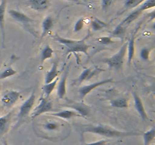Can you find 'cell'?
I'll return each mask as SVG.
<instances>
[{"label": "cell", "instance_id": "cell-35", "mask_svg": "<svg viewBox=\"0 0 155 145\" xmlns=\"http://www.w3.org/2000/svg\"><path fill=\"white\" fill-rule=\"evenodd\" d=\"M107 140H98V141L86 143V144L84 145H107Z\"/></svg>", "mask_w": 155, "mask_h": 145}, {"label": "cell", "instance_id": "cell-1", "mask_svg": "<svg viewBox=\"0 0 155 145\" xmlns=\"http://www.w3.org/2000/svg\"><path fill=\"white\" fill-rule=\"evenodd\" d=\"M33 128L38 137L56 141L64 140L71 133V125L67 121L46 113L33 119Z\"/></svg>", "mask_w": 155, "mask_h": 145}, {"label": "cell", "instance_id": "cell-12", "mask_svg": "<svg viewBox=\"0 0 155 145\" xmlns=\"http://www.w3.org/2000/svg\"><path fill=\"white\" fill-rule=\"evenodd\" d=\"M8 0L0 1V32L2 40V47L5 48V13Z\"/></svg>", "mask_w": 155, "mask_h": 145}, {"label": "cell", "instance_id": "cell-31", "mask_svg": "<svg viewBox=\"0 0 155 145\" xmlns=\"http://www.w3.org/2000/svg\"><path fill=\"white\" fill-rule=\"evenodd\" d=\"M96 40L98 43L103 45H108L116 42V41L114 40L110 36H101V37L98 38Z\"/></svg>", "mask_w": 155, "mask_h": 145}, {"label": "cell", "instance_id": "cell-15", "mask_svg": "<svg viewBox=\"0 0 155 145\" xmlns=\"http://www.w3.org/2000/svg\"><path fill=\"white\" fill-rule=\"evenodd\" d=\"M46 114L50 115V116H55V117L60 118V119H64V120H68V119H72L75 117H81L77 112L74 110H63L58 112H51V113H48Z\"/></svg>", "mask_w": 155, "mask_h": 145}, {"label": "cell", "instance_id": "cell-3", "mask_svg": "<svg viewBox=\"0 0 155 145\" xmlns=\"http://www.w3.org/2000/svg\"><path fill=\"white\" fill-rule=\"evenodd\" d=\"M89 36V34L83 39L80 40H74V39H66V38H63L61 36H59L58 34H54L51 36V39L53 40L56 41V42H59L60 44L64 45L66 47V54H69L70 53H83L85 55L89 57V51L90 45H87L86 42V39Z\"/></svg>", "mask_w": 155, "mask_h": 145}, {"label": "cell", "instance_id": "cell-9", "mask_svg": "<svg viewBox=\"0 0 155 145\" xmlns=\"http://www.w3.org/2000/svg\"><path fill=\"white\" fill-rule=\"evenodd\" d=\"M21 94V92L15 90L5 91L1 98L2 104L6 108H11L18 101Z\"/></svg>", "mask_w": 155, "mask_h": 145}, {"label": "cell", "instance_id": "cell-5", "mask_svg": "<svg viewBox=\"0 0 155 145\" xmlns=\"http://www.w3.org/2000/svg\"><path fill=\"white\" fill-rule=\"evenodd\" d=\"M35 103H36V94H35V92H33L31 95H30V97L20 107L19 112H18V114L17 126L20 125L21 122L24 121L26 118L30 116L35 105Z\"/></svg>", "mask_w": 155, "mask_h": 145}, {"label": "cell", "instance_id": "cell-14", "mask_svg": "<svg viewBox=\"0 0 155 145\" xmlns=\"http://www.w3.org/2000/svg\"><path fill=\"white\" fill-rule=\"evenodd\" d=\"M133 100H134V104L135 107H136V110H137V112L139 113V116H141L142 120L145 121L147 119H148V114H147L146 110H145V106L143 104V101H142V100L139 97V94L136 92H135V91H133Z\"/></svg>", "mask_w": 155, "mask_h": 145}, {"label": "cell", "instance_id": "cell-29", "mask_svg": "<svg viewBox=\"0 0 155 145\" xmlns=\"http://www.w3.org/2000/svg\"><path fill=\"white\" fill-rule=\"evenodd\" d=\"M145 0H126L124 2V8L125 9L135 8L137 6H139L141 4L145 2Z\"/></svg>", "mask_w": 155, "mask_h": 145}, {"label": "cell", "instance_id": "cell-16", "mask_svg": "<svg viewBox=\"0 0 155 145\" xmlns=\"http://www.w3.org/2000/svg\"><path fill=\"white\" fill-rule=\"evenodd\" d=\"M27 4L33 10L36 11H43L48 8L50 5L49 0H28Z\"/></svg>", "mask_w": 155, "mask_h": 145}, {"label": "cell", "instance_id": "cell-2", "mask_svg": "<svg viewBox=\"0 0 155 145\" xmlns=\"http://www.w3.org/2000/svg\"><path fill=\"white\" fill-rule=\"evenodd\" d=\"M82 133H92V134L106 137L107 138H118V137H130V136H139L142 134L141 133L136 131H120L105 125H85L82 128Z\"/></svg>", "mask_w": 155, "mask_h": 145}, {"label": "cell", "instance_id": "cell-34", "mask_svg": "<svg viewBox=\"0 0 155 145\" xmlns=\"http://www.w3.org/2000/svg\"><path fill=\"white\" fill-rule=\"evenodd\" d=\"M112 2V0H101V8L103 11H107L108 8L110 7V4Z\"/></svg>", "mask_w": 155, "mask_h": 145}, {"label": "cell", "instance_id": "cell-24", "mask_svg": "<svg viewBox=\"0 0 155 145\" xmlns=\"http://www.w3.org/2000/svg\"><path fill=\"white\" fill-rule=\"evenodd\" d=\"M54 50L48 44H47L45 47L42 49L40 53V60L41 63H43L48 59H50L53 55Z\"/></svg>", "mask_w": 155, "mask_h": 145}, {"label": "cell", "instance_id": "cell-22", "mask_svg": "<svg viewBox=\"0 0 155 145\" xmlns=\"http://www.w3.org/2000/svg\"><path fill=\"white\" fill-rule=\"evenodd\" d=\"M110 106L114 108L127 109L129 107L128 99L124 97H119V98L111 100L110 101Z\"/></svg>", "mask_w": 155, "mask_h": 145}, {"label": "cell", "instance_id": "cell-27", "mask_svg": "<svg viewBox=\"0 0 155 145\" xmlns=\"http://www.w3.org/2000/svg\"><path fill=\"white\" fill-rule=\"evenodd\" d=\"M107 26V24L105 22L101 21L97 18H93L91 21V27H92V30L95 32L98 31V30L106 27Z\"/></svg>", "mask_w": 155, "mask_h": 145}, {"label": "cell", "instance_id": "cell-37", "mask_svg": "<svg viewBox=\"0 0 155 145\" xmlns=\"http://www.w3.org/2000/svg\"><path fill=\"white\" fill-rule=\"evenodd\" d=\"M3 144H4V145H9L8 143V142L6 141V140H3Z\"/></svg>", "mask_w": 155, "mask_h": 145}, {"label": "cell", "instance_id": "cell-23", "mask_svg": "<svg viewBox=\"0 0 155 145\" xmlns=\"http://www.w3.org/2000/svg\"><path fill=\"white\" fill-rule=\"evenodd\" d=\"M59 77L56 78L54 81L48 83V84H44L43 86L42 87V91H43V93L45 95V98H49V96L51 95V94L54 92V89H55L56 85H57V83L58 82Z\"/></svg>", "mask_w": 155, "mask_h": 145}, {"label": "cell", "instance_id": "cell-36", "mask_svg": "<svg viewBox=\"0 0 155 145\" xmlns=\"http://www.w3.org/2000/svg\"><path fill=\"white\" fill-rule=\"evenodd\" d=\"M68 1L73 2L77 3V4H80V5H83V2H81V1H80V0H68Z\"/></svg>", "mask_w": 155, "mask_h": 145}, {"label": "cell", "instance_id": "cell-17", "mask_svg": "<svg viewBox=\"0 0 155 145\" xmlns=\"http://www.w3.org/2000/svg\"><path fill=\"white\" fill-rule=\"evenodd\" d=\"M12 117V111L9 112L5 116L0 117V137L5 134L9 129L11 120Z\"/></svg>", "mask_w": 155, "mask_h": 145}, {"label": "cell", "instance_id": "cell-13", "mask_svg": "<svg viewBox=\"0 0 155 145\" xmlns=\"http://www.w3.org/2000/svg\"><path fill=\"white\" fill-rule=\"evenodd\" d=\"M69 66H68L66 69H64V71L62 72L61 77L60 79V82H59L57 89L58 96L59 99H63V98H64L65 95H66L67 81H68V74H69Z\"/></svg>", "mask_w": 155, "mask_h": 145}, {"label": "cell", "instance_id": "cell-19", "mask_svg": "<svg viewBox=\"0 0 155 145\" xmlns=\"http://www.w3.org/2000/svg\"><path fill=\"white\" fill-rule=\"evenodd\" d=\"M54 22L53 19L50 15L45 17L42 22V33H41V38H44L52 29Z\"/></svg>", "mask_w": 155, "mask_h": 145}, {"label": "cell", "instance_id": "cell-20", "mask_svg": "<svg viewBox=\"0 0 155 145\" xmlns=\"http://www.w3.org/2000/svg\"><path fill=\"white\" fill-rule=\"evenodd\" d=\"M59 77V71L58 69V63L57 62H54L52 63L51 69L47 72L46 75L45 77V84H48V83L54 81L56 78Z\"/></svg>", "mask_w": 155, "mask_h": 145}, {"label": "cell", "instance_id": "cell-11", "mask_svg": "<svg viewBox=\"0 0 155 145\" xmlns=\"http://www.w3.org/2000/svg\"><path fill=\"white\" fill-rule=\"evenodd\" d=\"M8 14L12 17L13 20H15L17 22L20 23V24H23L24 26H30V24L33 22H36V21L32 19L27 14H25L23 12L19 11L15 9H10L8 11Z\"/></svg>", "mask_w": 155, "mask_h": 145}, {"label": "cell", "instance_id": "cell-30", "mask_svg": "<svg viewBox=\"0 0 155 145\" xmlns=\"http://www.w3.org/2000/svg\"><path fill=\"white\" fill-rule=\"evenodd\" d=\"M151 51V48H148V47H143V48H142V49L140 50V53H139L141 59L144 60V61H148L150 59Z\"/></svg>", "mask_w": 155, "mask_h": 145}, {"label": "cell", "instance_id": "cell-26", "mask_svg": "<svg viewBox=\"0 0 155 145\" xmlns=\"http://www.w3.org/2000/svg\"><path fill=\"white\" fill-rule=\"evenodd\" d=\"M126 29L127 27L125 26L121 25L120 24H118L114 29L113 31L110 33V37L113 39V38H120L122 39L126 34Z\"/></svg>", "mask_w": 155, "mask_h": 145}, {"label": "cell", "instance_id": "cell-32", "mask_svg": "<svg viewBox=\"0 0 155 145\" xmlns=\"http://www.w3.org/2000/svg\"><path fill=\"white\" fill-rule=\"evenodd\" d=\"M155 6V0H145L142 4L139 6L142 11L148 10V9L153 8Z\"/></svg>", "mask_w": 155, "mask_h": 145}, {"label": "cell", "instance_id": "cell-33", "mask_svg": "<svg viewBox=\"0 0 155 145\" xmlns=\"http://www.w3.org/2000/svg\"><path fill=\"white\" fill-rule=\"evenodd\" d=\"M85 24V18H80L77 21L74 26V33H79L82 30Z\"/></svg>", "mask_w": 155, "mask_h": 145}, {"label": "cell", "instance_id": "cell-21", "mask_svg": "<svg viewBox=\"0 0 155 145\" xmlns=\"http://www.w3.org/2000/svg\"><path fill=\"white\" fill-rule=\"evenodd\" d=\"M142 12L143 11L141 10L140 8L138 7L137 8L135 9L133 11H132L131 13H130V14H129L128 16H127V18H126L125 19H124V21L120 23V24L121 25L127 27V25H129V24H130L131 23H133V21H136V20L137 19L139 16H140V14L142 13Z\"/></svg>", "mask_w": 155, "mask_h": 145}, {"label": "cell", "instance_id": "cell-6", "mask_svg": "<svg viewBox=\"0 0 155 145\" xmlns=\"http://www.w3.org/2000/svg\"><path fill=\"white\" fill-rule=\"evenodd\" d=\"M53 110V102L45 97H41L39 99V102L38 105L33 109L31 113H30V117L32 119H35L37 116H41L44 113H50Z\"/></svg>", "mask_w": 155, "mask_h": 145}, {"label": "cell", "instance_id": "cell-10", "mask_svg": "<svg viewBox=\"0 0 155 145\" xmlns=\"http://www.w3.org/2000/svg\"><path fill=\"white\" fill-rule=\"evenodd\" d=\"M63 107L73 109L80 114L81 117H87L91 113V107L85 104L83 101L81 102H72L68 103V104H64Z\"/></svg>", "mask_w": 155, "mask_h": 145}, {"label": "cell", "instance_id": "cell-28", "mask_svg": "<svg viewBox=\"0 0 155 145\" xmlns=\"http://www.w3.org/2000/svg\"><path fill=\"white\" fill-rule=\"evenodd\" d=\"M17 72H18V71L14 69L12 66H8L4 70L0 72V81L16 75Z\"/></svg>", "mask_w": 155, "mask_h": 145}, {"label": "cell", "instance_id": "cell-7", "mask_svg": "<svg viewBox=\"0 0 155 145\" xmlns=\"http://www.w3.org/2000/svg\"><path fill=\"white\" fill-rule=\"evenodd\" d=\"M104 69H101V68L98 67V66H91V67L89 68L84 67V69L82 71L81 73L80 74L78 78L74 80L73 85H80L83 82L91 79L94 76L98 75L100 72H104Z\"/></svg>", "mask_w": 155, "mask_h": 145}, {"label": "cell", "instance_id": "cell-8", "mask_svg": "<svg viewBox=\"0 0 155 145\" xmlns=\"http://www.w3.org/2000/svg\"><path fill=\"white\" fill-rule=\"evenodd\" d=\"M110 82H114L113 78L104 79L96 82L92 83V84H89V85H86L81 86V87L79 89V95H80V99L82 100V101H83V99L85 98V97H86L87 95H89L90 92H92L94 89L99 87V86L104 85L108 84V83H110Z\"/></svg>", "mask_w": 155, "mask_h": 145}, {"label": "cell", "instance_id": "cell-18", "mask_svg": "<svg viewBox=\"0 0 155 145\" xmlns=\"http://www.w3.org/2000/svg\"><path fill=\"white\" fill-rule=\"evenodd\" d=\"M136 36L135 34H132L131 37L130 38L129 41L127 42V62L128 65L130 66L133 60V57L135 55V51H136Z\"/></svg>", "mask_w": 155, "mask_h": 145}, {"label": "cell", "instance_id": "cell-25", "mask_svg": "<svg viewBox=\"0 0 155 145\" xmlns=\"http://www.w3.org/2000/svg\"><path fill=\"white\" fill-rule=\"evenodd\" d=\"M142 135L143 137L144 145H150L155 138V128L152 127L151 129L142 133Z\"/></svg>", "mask_w": 155, "mask_h": 145}, {"label": "cell", "instance_id": "cell-4", "mask_svg": "<svg viewBox=\"0 0 155 145\" xmlns=\"http://www.w3.org/2000/svg\"><path fill=\"white\" fill-rule=\"evenodd\" d=\"M127 42H125L116 54L110 57L103 58L101 61L102 63H106L110 69H120L124 66V60H125V57L127 55Z\"/></svg>", "mask_w": 155, "mask_h": 145}]
</instances>
